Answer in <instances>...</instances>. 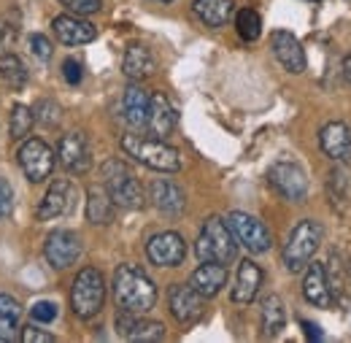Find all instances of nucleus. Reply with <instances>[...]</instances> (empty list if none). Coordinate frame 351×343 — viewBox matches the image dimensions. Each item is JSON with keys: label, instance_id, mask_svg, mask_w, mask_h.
<instances>
[{"label": "nucleus", "instance_id": "1", "mask_svg": "<svg viewBox=\"0 0 351 343\" xmlns=\"http://www.w3.org/2000/svg\"><path fill=\"white\" fill-rule=\"evenodd\" d=\"M114 300L119 311L149 314L157 303V287L138 265H119L114 273Z\"/></svg>", "mask_w": 351, "mask_h": 343}, {"label": "nucleus", "instance_id": "2", "mask_svg": "<svg viewBox=\"0 0 351 343\" xmlns=\"http://www.w3.org/2000/svg\"><path fill=\"white\" fill-rule=\"evenodd\" d=\"M122 152L132 157L135 163L152 168V171H160V173H176L181 168V157L176 152L173 146H168L165 141L160 138H143V135H122L119 141Z\"/></svg>", "mask_w": 351, "mask_h": 343}, {"label": "nucleus", "instance_id": "3", "mask_svg": "<svg viewBox=\"0 0 351 343\" xmlns=\"http://www.w3.org/2000/svg\"><path fill=\"white\" fill-rule=\"evenodd\" d=\"M195 255L200 262H219V265H230L235 259L238 241L221 216H208L203 222L197 244H195Z\"/></svg>", "mask_w": 351, "mask_h": 343}, {"label": "nucleus", "instance_id": "4", "mask_svg": "<svg viewBox=\"0 0 351 343\" xmlns=\"http://www.w3.org/2000/svg\"><path fill=\"white\" fill-rule=\"evenodd\" d=\"M103 187L108 189L111 200L119 206V209H128V211H138L146 206V195H143V187L141 181L135 178V173L122 163V160H108L103 168Z\"/></svg>", "mask_w": 351, "mask_h": 343}, {"label": "nucleus", "instance_id": "5", "mask_svg": "<svg viewBox=\"0 0 351 343\" xmlns=\"http://www.w3.org/2000/svg\"><path fill=\"white\" fill-rule=\"evenodd\" d=\"M322 238H324L322 224L313 222V219H303V222L292 230V235H289V241H287V246H284V252H281V259H284L287 270H289V273L306 270V265L313 259V255H316L319 246H322Z\"/></svg>", "mask_w": 351, "mask_h": 343}, {"label": "nucleus", "instance_id": "6", "mask_svg": "<svg viewBox=\"0 0 351 343\" xmlns=\"http://www.w3.org/2000/svg\"><path fill=\"white\" fill-rule=\"evenodd\" d=\"M106 303V279L100 270L84 268L71 289V308L79 319H95Z\"/></svg>", "mask_w": 351, "mask_h": 343}, {"label": "nucleus", "instance_id": "7", "mask_svg": "<svg viewBox=\"0 0 351 343\" xmlns=\"http://www.w3.org/2000/svg\"><path fill=\"white\" fill-rule=\"evenodd\" d=\"M224 222H227V227L232 230L235 241H238L243 249H249L252 255H265V252H270V246H273L270 230L265 227L257 216L246 214V211H232V214H227Z\"/></svg>", "mask_w": 351, "mask_h": 343}, {"label": "nucleus", "instance_id": "8", "mask_svg": "<svg viewBox=\"0 0 351 343\" xmlns=\"http://www.w3.org/2000/svg\"><path fill=\"white\" fill-rule=\"evenodd\" d=\"M267 181H270V187H273L284 200L303 203L308 198V176L298 163H289V160L273 163L270 171H267Z\"/></svg>", "mask_w": 351, "mask_h": 343}, {"label": "nucleus", "instance_id": "9", "mask_svg": "<svg viewBox=\"0 0 351 343\" xmlns=\"http://www.w3.org/2000/svg\"><path fill=\"white\" fill-rule=\"evenodd\" d=\"M19 168L22 173L27 176V181H33V184H41L46 181L51 171H54V152L49 149V143H44L41 138H30V141H25L22 146H19Z\"/></svg>", "mask_w": 351, "mask_h": 343}, {"label": "nucleus", "instance_id": "10", "mask_svg": "<svg viewBox=\"0 0 351 343\" xmlns=\"http://www.w3.org/2000/svg\"><path fill=\"white\" fill-rule=\"evenodd\" d=\"M146 257H149L152 265H157V268H178L186 259V244H184V238L178 233H173V230L157 233L146 244Z\"/></svg>", "mask_w": 351, "mask_h": 343}, {"label": "nucleus", "instance_id": "11", "mask_svg": "<svg viewBox=\"0 0 351 343\" xmlns=\"http://www.w3.org/2000/svg\"><path fill=\"white\" fill-rule=\"evenodd\" d=\"M57 160L60 165L73 176H84L92 168V149L84 132H68L62 135L60 146H57Z\"/></svg>", "mask_w": 351, "mask_h": 343}, {"label": "nucleus", "instance_id": "12", "mask_svg": "<svg viewBox=\"0 0 351 343\" xmlns=\"http://www.w3.org/2000/svg\"><path fill=\"white\" fill-rule=\"evenodd\" d=\"M270 49H273V57L281 62V68L287 73H295V76L306 73L308 68L306 49H303V43L298 41L289 30H276L270 36Z\"/></svg>", "mask_w": 351, "mask_h": 343}, {"label": "nucleus", "instance_id": "13", "mask_svg": "<svg viewBox=\"0 0 351 343\" xmlns=\"http://www.w3.org/2000/svg\"><path fill=\"white\" fill-rule=\"evenodd\" d=\"M46 262L51 268H71L76 259L82 257V238L71 230H54L44 244Z\"/></svg>", "mask_w": 351, "mask_h": 343}, {"label": "nucleus", "instance_id": "14", "mask_svg": "<svg viewBox=\"0 0 351 343\" xmlns=\"http://www.w3.org/2000/svg\"><path fill=\"white\" fill-rule=\"evenodd\" d=\"M117 333L119 338L132 343H152L165 338V324L162 322H152V319H141V314L130 311H119L117 314Z\"/></svg>", "mask_w": 351, "mask_h": 343}, {"label": "nucleus", "instance_id": "15", "mask_svg": "<svg viewBox=\"0 0 351 343\" xmlns=\"http://www.w3.org/2000/svg\"><path fill=\"white\" fill-rule=\"evenodd\" d=\"M203 303L206 298L200 292H195L189 284H173L168 292V308L176 316V322L181 324H192L203 316Z\"/></svg>", "mask_w": 351, "mask_h": 343}, {"label": "nucleus", "instance_id": "16", "mask_svg": "<svg viewBox=\"0 0 351 343\" xmlns=\"http://www.w3.org/2000/svg\"><path fill=\"white\" fill-rule=\"evenodd\" d=\"M51 27H54L57 41L65 43V46H82V43H89L97 38V27L92 22H87L84 16H76V14L54 16Z\"/></svg>", "mask_w": 351, "mask_h": 343}, {"label": "nucleus", "instance_id": "17", "mask_svg": "<svg viewBox=\"0 0 351 343\" xmlns=\"http://www.w3.org/2000/svg\"><path fill=\"white\" fill-rule=\"evenodd\" d=\"M149 195H152V203H154V209L160 211V214L176 216L184 214V209H186V195H184V189L171 181V178H157V181H152V187H149Z\"/></svg>", "mask_w": 351, "mask_h": 343}, {"label": "nucleus", "instance_id": "18", "mask_svg": "<svg viewBox=\"0 0 351 343\" xmlns=\"http://www.w3.org/2000/svg\"><path fill=\"white\" fill-rule=\"evenodd\" d=\"M176 122H178V114H176L173 103L168 100V95L154 92L149 103V119H146V130L152 132V138L165 141L176 130Z\"/></svg>", "mask_w": 351, "mask_h": 343}, {"label": "nucleus", "instance_id": "19", "mask_svg": "<svg viewBox=\"0 0 351 343\" xmlns=\"http://www.w3.org/2000/svg\"><path fill=\"white\" fill-rule=\"evenodd\" d=\"M319 146L322 152L335 160V163H343L351 160V130L346 122H327L322 132H319Z\"/></svg>", "mask_w": 351, "mask_h": 343}, {"label": "nucleus", "instance_id": "20", "mask_svg": "<svg viewBox=\"0 0 351 343\" xmlns=\"http://www.w3.org/2000/svg\"><path fill=\"white\" fill-rule=\"evenodd\" d=\"M303 298L316 308H332V289L327 284V273L322 262H308L306 279H303Z\"/></svg>", "mask_w": 351, "mask_h": 343}, {"label": "nucleus", "instance_id": "21", "mask_svg": "<svg viewBox=\"0 0 351 343\" xmlns=\"http://www.w3.org/2000/svg\"><path fill=\"white\" fill-rule=\"evenodd\" d=\"M263 268L254 259H243L238 265V276H235V287H232V303L238 305H249L257 298L260 287H263Z\"/></svg>", "mask_w": 351, "mask_h": 343}, {"label": "nucleus", "instance_id": "22", "mask_svg": "<svg viewBox=\"0 0 351 343\" xmlns=\"http://www.w3.org/2000/svg\"><path fill=\"white\" fill-rule=\"evenodd\" d=\"M149 103H152V95L141 84H130L122 95V119L132 130H146Z\"/></svg>", "mask_w": 351, "mask_h": 343}, {"label": "nucleus", "instance_id": "23", "mask_svg": "<svg viewBox=\"0 0 351 343\" xmlns=\"http://www.w3.org/2000/svg\"><path fill=\"white\" fill-rule=\"evenodd\" d=\"M71 200H73V189H71V181L68 178H60L49 187V192L44 195L41 206H38V222H51L57 216L68 214L71 209Z\"/></svg>", "mask_w": 351, "mask_h": 343}, {"label": "nucleus", "instance_id": "24", "mask_svg": "<svg viewBox=\"0 0 351 343\" xmlns=\"http://www.w3.org/2000/svg\"><path fill=\"white\" fill-rule=\"evenodd\" d=\"M224 284H227V268L219 265V262H203V265L189 276V287H192L195 292H200L203 298L219 295Z\"/></svg>", "mask_w": 351, "mask_h": 343}, {"label": "nucleus", "instance_id": "25", "mask_svg": "<svg viewBox=\"0 0 351 343\" xmlns=\"http://www.w3.org/2000/svg\"><path fill=\"white\" fill-rule=\"evenodd\" d=\"M122 71H125V76L132 79V82H143V79H149L157 71V60H154V54L143 43H132V46H128V51H125Z\"/></svg>", "mask_w": 351, "mask_h": 343}, {"label": "nucleus", "instance_id": "26", "mask_svg": "<svg viewBox=\"0 0 351 343\" xmlns=\"http://www.w3.org/2000/svg\"><path fill=\"white\" fill-rule=\"evenodd\" d=\"M192 11L206 27H224L230 22L235 5H232V0H195Z\"/></svg>", "mask_w": 351, "mask_h": 343}, {"label": "nucleus", "instance_id": "27", "mask_svg": "<svg viewBox=\"0 0 351 343\" xmlns=\"http://www.w3.org/2000/svg\"><path fill=\"white\" fill-rule=\"evenodd\" d=\"M117 203L111 200L106 187H89L87 192V219L92 224H111Z\"/></svg>", "mask_w": 351, "mask_h": 343}, {"label": "nucleus", "instance_id": "28", "mask_svg": "<svg viewBox=\"0 0 351 343\" xmlns=\"http://www.w3.org/2000/svg\"><path fill=\"white\" fill-rule=\"evenodd\" d=\"M260 319H263V333L265 338H276L281 335V330L287 327V311L278 295H267L260 303Z\"/></svg>", "mask_w": 351, "mask_h": 343}, {"label": "nucleus", "instance_id": "29", "mask_svg": "<svg viewBox=\"0 0 351 343\" xmlns=\"http://www.w3.org/2000/svg\"><path fill=\"white\" fill-rule=\"evenodd\" d=\"M19 316H22V305L11 295L0 292V341H14L16 338Z\"/></svg>", "mask_w": 351, "mask_h": 343}, {"label": "nucleus", "instance_id": "30", "mask_svg": "<svg viewBox=\"0 0 351 343\" xmlns=\"http://www.w3.org/2000/svg\"><path fill=\"white\" fill-rule=\"evenodd\" d=\"M0 79L11 89H22L27 84V71H25V65H22V60L16 54H11V51L0 54Z\"/></svg>", "mask_w": 351, "mask_h": 343}, {"label": "nucleus", "instance_id": "31", "mask_svg": "<svg viewBox=\"0 0 351 343\" xmlns=\"http://www.w3.org/2000/svg\"><path fill=\"white\" fill-rule=\"evenodd\" d=\"M235 27H238V36L243 41H257L263 33V19L254 8H241L235 16Z\"/></svg>", "mask_w": 351, "mask_h": 343}, {"label": "nucleus", "instance_id": "32", "mask_svg": "<svg viewBox=\"0 0 351 343\" xmlns=\"http://www.w3.org/2000/svg\"><path fill=\"white\" fill-rule=\"evenodd\" d=\"M33 122H36L33 108H27V106L16 103V106H14V111H11V138H14V141H22V138L33 130Z\"/></svg>", "mask_w": 351, "mask_h": 343}, {"label": "nucleus", "instance_id": "33", "mask_svg": "<svg viewBox=\"0 0 351 343\" xmlns=\"http://www.w3.org/2000/svg\"><path fill=\"white\" fill-rule=\"evenodd\" d=\"M33 117H36V122L51 128V125L60 122V106H57L54 100H38V103L33 106Z\"/></svg>", "mask_w": 351, "mask_h": 343}, {"label": "nucleus", "instance_id": "34", "mask_svg": "<svg viewBox=\"0 0 351 343\" xmlns=\"http://www.w3.org/2000/svg\"><path fill=\"white\" fill-rule=\"evenodd\" d=\"M60 3L76 16H89V14H97L103 8V0H60Z\"/></svg>", "mask_w": 351, "mask_h": 343}, {"label": "nucleus", "instance_id": "35", "mask_svg": "<svg viewBox=\"0 0 351 343\" xmlns=\"http://www.w3.org/2000/svg\"><path fill=\"white\" fill-rule=\"evenodd\" d=\"M30 316H33V322H38V324H49V322L57 319V305L49 300L36 303V305L30 308Z\"/></svg>", "mask_w": 351, "mask_h": 343}, {"label": "nucleus", "instance_id": "36", "mask_svg": "<svg viewBox=\"0 0 351 343\" xmlns=\"http://www.w3.org/2000/svg\"><path fill=\"white\" fill-rule=\"evenodd\" d=\"M62 76H65V82L71 86H76V84H82V62L79 60H73V57H68L65 62H62Z\"/></svg>", "mask_w": 351, "mask_h": 343}, {"label": "nucleus", "instance_id": "37", "mask_svg": "<svg viewBox=\"0 0 351 343\" xmlns=\"http://www.w3.org/2000/svg\"><path fill=\"white\" fill-rule=\"evenodd\" d=\"M11 211H14V189L5 178H0V219H5Z\"/></svg>", "mask_w": 351, "mask_h": 343}, {"label": "nucleus", "instance_id": "38", "mask_svg": "<svg viewBox=\"0 0 351 343\" xmlns=\"http://www.w3.org/2000/svg\"><path fill=\"white\" fill-rule=\"evenodd\" d=\"M19 338H22V343H51V341H54V335H51V333H46V330L36 327V324L25 327Z\"/></svg>", "mask_w": 351, "mask_h": 343}, {"label": "nucleus", "instance_id": "39", "mask_svg": "<svg viewBox=\"0 0 351 343\" xmlns=\"http://www.w3.org/2000/svg\"><path fill=\"white\" fill-rule=\"evenodd\" d=\"M330 187H332V195H335V198H346V187H349V176H346V171L335 168V171L330 173Z\"/></svg>", "mask_w": 351, "mask_h": 343}, {"label": "nucleus", "instance_id": "40", "mask_svg": "<svg viewBox=\"0 0 351 343\" xmlns=\"http://www.w3.org/2000/svg\"><path fill=\"white\" fill-rule=\"evenodd\" d=\"M30 49H33V54H36L38 60H49V57H51V43H49V38L41 36V33L30 36Z\"/></svg>", "mask_w": 351, "mask_h": 343}, {"label": "nucleus", "instance_id": "41", "mask_svg": "<svg viewBox=\"0 0 351 343\" xmlns=\"http://www.w3.org/2000/svg\"><path fill=\"white\" fill-rule=\"evenodd\" d=\"M300 327L306 330L308 341H322V338H324V333L319 330V324H313V322H308V319H303V322H300Z\"/></svg>", "mask_w": 351, "mask_h": 343}, {"label": "nucleus", "instance_id": "42", "mask_svg": "<svg viewBox=\"0 0 351 343\" xmlns=\"http://www.w3.org/2000/svg\"><path fill=\"white\" fill-rule=\"evenodd\" d=\"M343 79L351 84V51L346 54V60H343Z\"/></svg>", "mask_w": 351, "mask_h": 343}, {"label": "nucleus", "instance_id": "43", "mask_svg": "<svg viewBox=\"0 0 351 343\" xmlns=\"http://www.w3.org/2000/svg\"><path fill=\"white\" fill-rule=\"evenodd\" d=\"M0 49H3V33H0Z\"/></svg>", "mask_w": 351, "mask_h": 343}, {"label": "nucleus", "instance_id": "44", "mask_svg": "<svg viewBox=\"0 0 351 343\" xmlns=\"http://www.w3.org/2000/svg\"><path fill=\"white\" fill-rule=\"evenodd\" d=\"M311 3H322V0H311Z\"/></svg>", "mask_w": 351, "mask_h": 343}, {"label": "nucleus", "instance_id": "45", "mask_svg": "<svg viewBox=\"0 0 351 343\" xmlns=\"http://www.w3.org/2000/svg\"><path fill=\"white\" fill-rule=\"evenodd\" d=\"M160 3H171V0H160Z\"/></svg>", "mask_w": 351, "mask_h": 343}, {"label": "nucleus", "instance_id": "46", "mask_svg": "<svg viewBox=\"0 0 351 343\" xmlns=\"http://www.w3.org/2000/svg\"><path fill=\"white\" fill-rule=\"evenodd\" d=\"M349 279H351V265H349Z\"/></svg>", "mask_w": 351, "mask_h": 343}]
</instances>
